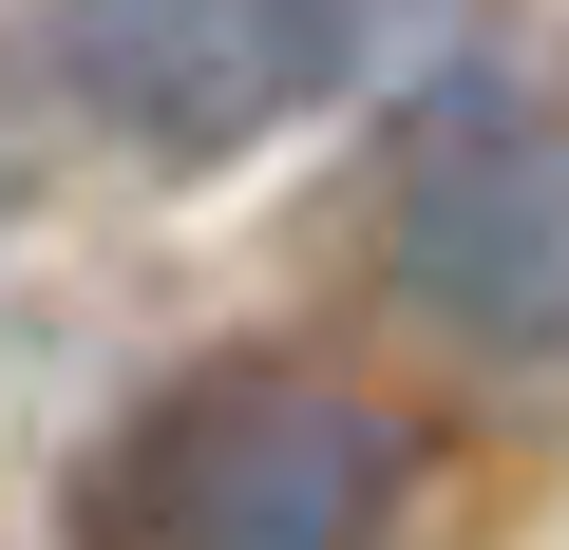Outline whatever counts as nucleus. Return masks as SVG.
Returning <instances> with one entry per match:
<instances>
[{
	"mask_svg": "<svg viewBox=\"0 0 569 550\" xmlns=\"http://www.w3.org/2000/svg\"><path fill=\"white\" fill-rule=\"evenodd\" d=\"M77 531L96 550H380L399 437L305 361H209L77 474Z\"/></svg>",
	"mask_w": 569,
	"mask_h": 550,
	"instance_id": "f257e3e1",
	"label": "nucleus"
},
{
	"mask_svg": "<svg viewBox=\"0 0 569 550\" xmlns=\"http://www.w3.org/2000/svg\"><path fill=\"white\" fill-rule=\"evenodd\" d=\"M456 0H58V77L114 152L152 171H228L266 133L342 114L361 77H399Z\"/></svg>",
	"mask_w": 569,
	"mask_h": 550,
	"instance_id": "f03ea898",
	"label": "nucleus"
},
{
	"mask_svg": "<svg viewBox=\"0 0 569 550\" xmlns=\"http://www.w3.org/2000/svg\"><path fill=\"white\" fill-rule=\"evenodd\" d=\"M380 266L399 304L456 323L475 361H569V133L550 114H437L399 152V209H380Z\"/></svg>",
	"mask_w": 569,
	"mask_h": 550,
	"instance_id": "7ed1b4c3",
	"label": "nucleus"
}]
</instances>
